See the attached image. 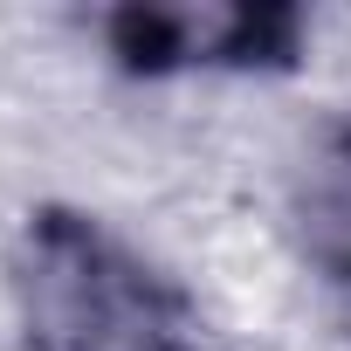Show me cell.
<instances>
[{
	"mask_svg": "<svg viewBox=\"0 0 351 351\" xmlns=\"http://www.w3.org/2000/svg\"><path fill=\"white\" fill-rule=\"evenodd\" d=\"M28 351H200V310L138 241L83 207H42L8 255Z\"/></svg>",
	"mask_w": 351,
	"mask_h": 351,
	"instance_id": "obj_1",
	"label": "cell"
},
{
	"mask_svg": "<svg viewBox=\"0 0 351 351\" xmlns=\"http://www.w3.org/2000/svg\"><path fill=\"white\" fill-rule=\"evenodd\" d=\"M296 14L282 8H124L104 21L131 69H262L296 56Z\"/></svg>",
	"mask_w": 351,
	"mask_h": 351,
	"instance_id": "obj_2",
	"label": "cell"
}]
</instances>
